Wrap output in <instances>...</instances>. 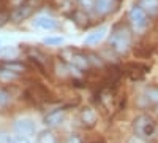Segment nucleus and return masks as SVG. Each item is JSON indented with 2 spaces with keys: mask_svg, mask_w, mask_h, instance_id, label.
<instances>
[{
  "mask_svg": "<svg viewBox=\"0 0 158 143\" xmlns=\"http://www.w3.org/2000/svg\"><path fill=\"white\" fill-rule=\"evenodd\" d=\"M131 45V35L128 32V29L125 25H117V27L112 30L111 38H109V46L117 51V53H125V51L130 48Z\"/></svg>",
  "mask_w": 158,
  "mask_h": 143,
  "instance_id": "obj_1",
  "label": "nucleus"
},
{
  "mask_svg": "<svg viewBox=\"0 0 158 143\" xmlns=\"http://www.w3.org/2000/svg\"><path fill=\"white\" fill-rule=\"evenodd\" d=\"M133 131L138 137H150L155 131V121L149 114H139L133 121Z\"/></svg>",
  "mask_w": 158,
  "mask_h": 143,
  "instance_id": "obj_2",
  "label": "nucleus"
},
{
  "mask_svg": "<svg viewBox=\"0 0 158 143\" xmlns=\"http://www.w3.org/2000/svg\"><path fill=\"white\" fill-rule=\"evenodd\" d=\"M67 54H70L67 60L71 64L73 67H76V69H79V70H85V69H89V65H90V59H89V56L82 54L81 51H74V49H68V51H67Z\"/></svg>",
  "mask_w": 158,
  "mask_h": 143,
  "instance_id": "obj_3",
  "label": "nucleus"
},
{
  "mask_svg": "<svg viewBox=\"0 0 158 143\" xmlns=\"http://www.w3.org/2000/svg\"><path fill=\"white\" fill-rule=\"evenodd\" d=\"M130 21L138 30H142L147 27V13L144 11L141 7H133L130 10Z\"/></svg>",
  "mask_w": 158,
  "mask_h": 143,
  "instance_id": "obj_4",
  "label": "nucleus"
},
{
  "mask_svg": "<svg viewBox=\"0 0 158 143\" xmlns=\"http://www.w3.org/2000/svg\"><path fill=\"white\" fill-rule=\"evenodd\" d=\"M32 13H33V8L30 5H21V7H16L15 10L11 11L10 19L13 22H22L24 19H27L29 16H32Z\"/></svg>",
  "mask_w": 158,
  "mask_h": 143,
  "instance_id": "obj_5",
  "label": "nucleus"
},
{
  "mask_svg": "<svg viewBox=\"0 0 158 143\" xmlns=\"http://www.w3.org/2000/svg\"><path fill=\"white\" fill-rule=\"evenodd\" d=\"M13 127L21 135H30L35 132V123L32 119H18Z\"/></svg>",
  "mask_w": 158,
  "mask_h": 143,
  "instance_id": "obj_6",
  "label": "nucleus"
},
{
  "mask_svg": "<svg viewBox=\"0 0 158 143\" xmlns=\"http://www.w3.org/2000/svg\"><path fill=\"white\" fill-rule=\"evenodd\" d=\"M125 69H127V75L131 80H141L147 72V67L142 65V64H128Z\"/></svg>",
  "mask_w": 158,
  "mask_h": 143,
  "instance_id": "obj_7",
  "label": "nucleus"
},
{
  "mask_svg": "<svg viewBox=\"0 0 158 143\" xmlns=\"http://www.w3.org/2000/svg\"><path fill=\"white\" fill-rule=\"evenodd\" d=\"M33 25L38 27V29H41V30H54V29H57V22L49 16H38L36 21L33 22Z\"/></svg>",
  "mask_w": 158,
  "mask_h": 143,
  "instance_id": "obj_8",
  "label": "nucleus"
},
{
  "mask_svg": "<svg viewBox=\"0 0 158 143\" xmlns=\"http://www.w3.org/2000/svg\"><path fill=\"white\" fill-rule=\"evenodd\" d=\"M106 27H101V29H97V30H94L92 34H89L87 37H85V40H84V43L85 45H97V43H100L104 37H106Z\"/></svg>",
  "mask_w": 158,
  "mask_h": 143,
  "instance_id": "obj_9",
  "label": "nucleus"
},
{
  "mask_svg": "<svg viewBox=\"0 0 158 143\" xmlns=\"http://www.w3.org/2000/svg\"><path fill=\"white\" fill-rule=\"evenodd\" d=\"M63 119V108H59V110H54V111H51L46 118H44V123L46 126H59Z\"/></svg>",
  "mask_w": 158,
  "mask_h": 143,
  "instance_id": "obj_10",
  "label": "nucleus"
},
{
  "mask_svg": "<svg viewBox=\"0 0 158 143\" xmlns=\"http://www.w3.org/2000/svg\"><path fill=\"white\" fill-rule=\"evenodd\" d=\"M0 67L8 70V72H13V73H22L25 70V65L22 62H16V60H3L0 62Z\"/></svg>",
  "mask_w": 158,
  "mask_h": 143,
  "instance_id": "obj_11",
  "label": "nucleus"
},
{
  "mask_svg": "<svg viewBox=\"0 0 158 143\" xmlns=\"http://www.w3.org/2000/svg\"><path fill=\"white\" fill-rule=\"evenodd\" d=\"M95 11L98 15H106L114 7V0H95Z\"/></svg>",
  "mask_w": 158,
  "mask_h": 143,
  "instance_id": "obj_12",
  "label": "nucleus"
},
{
  "mask_svg": "<svg viewBox=\"0 0 158 143\" xmlns=\"http://www.w3.org/2000/svg\"><path fill=\"white\" fill-rule=\"evenodd\" d=\"M97 113L92 110V108H82L81 110V121L85 124V126H94L97 123Z\"/></svg>",
  "mask_w": 158,
  "mask_h": 143,
  "instance_id": "obj_13",
  "label": "nucleus"
},
{
  "mask_svg": "<svg viewBox=\"0 0 158 143\" xmlns=\"http://www.w3.org/2000/svg\"><path fill=\"white\" fill-rule=\"evenodd\" d=\"M120 75H122V72L118 70L117 67H108V72H106V83H108V86L115 84L118 80H120Z\"/></svg>",
  "mask_w": 158,
  "mask_h": 143,
  "instance_id": "obj_14",
  "label": "nucleus"
},
{
  "mask_svg": "<svg viewBox=\"0 0 158 143\" xmlns=\"http://www.w3.org/2000/svg\"><path fill=\"white\" fill-rule=\"evenodd\" d=\"M33 96L36 97V99H40V100H51V94H49V91L43 86V84H35L33 86Z\"/></svg>",
  "mask_w": 158,
  "mask_h": 143,
  "instance_id": "obj_15",
  "label": "nucleus"
},
{
  "mask_svg": "<svg viewBox=\"0 0 158 143\" xmlns=\"http://www.w3.org/2000/svg\"><path fill=\"white\" fill-rule=\"evenodd\" d=\"M139 7L146 11V13H150V15H155L158 11V0H141L139 2Z\"/></svg>",
  "mask_w": 158,
  "mask_h": 143,
  "instance_id": "obj_16",
  "label": "nucleus"
},
{
  "mask_svg": "<svg viewBox=\"0 0 158 143\" xmlns=\"http://www.w3.org/2000/svg\"><path fill=\"white\" fill-rule=\"evenodd\" d=\"M38 143H56V137L49 131H43L38 135Z\"/></svg>",
  "mask_w": 158,
  "mask_h": 143,
  "instance_id": "obj_17",
  "label": "nucleus"
},
{
  "mask_svg": "<svg viewBox=\"0 0 158 143\" xmlns=\"http://www.w3.org/2000/svg\"><path fill=\"white\" fill-rule=\"evenodd\" d=\"M63 43V38L62 37H48L44 38V45H51V46H59Z\"/></svg>",
  "mask_w": 158,
  "mask_h": 143,
  "instance_id": "obj_18",
  "label": "nucleus"
},
{
  "mask_svg": "<svg viewBox=\"0 0 158 143\" xmlns=\"http://www.w3.org/2000/svg\"><path fill=\"white\" fill-rule=\"evenodd\" d=\"M8 102H10V94L3 87H0V108H3Z\"/></svg>",
  "mask_w": 158,
  "mask_h": 143,
  "instance_id": "obj_19",
  "label": "nucleus"
},
{
  "mask_svg": "<svg viewBox=\"0 0 158 143\" xmlns=\"http://www.w3.org/2000/svg\"><path fill=\"white\" fill-rule=\"evenodd\" d=\"M146 97L149 99V102L152 103H158V89H149Z\"/></svg>",
  "mask_w": 158,
  "mask_h": 143,
  "instance_id": "obj_20",
  "label": "nucleus"
},
{
  "mask_svg": "<svg viewBox=\"0 0 158 143\" xmlns=\"http://www.w3.org/2000/svg\"><path fill=\"white\" fill-rule=\"evenodd\" d=\"M0 143H15V141H13V138H11L8 134L0 132Z\"/></svg>",
  "mask_w": 158,
  "mask_h": 143,
  "instance_id": "obj_21",
  "label": "nucleus"
},
{
  "mask_svg": "<svg viewBox=\"0 0 158 143\" xmlns=\"http://www.w3.org/2000/svg\"><path fill=\"white\" fill-rule=\"evenodd\" d=\"M77 2L82 8H92V5H95V0H77Z\"/></svg>",
  "mask_w": 158,
  "mask_h": 143,
  "instance_id": "obj_22",
  "label": "nucleus"
},
{
  "mask_svg": "<svg viewBox=\"0 0 158 143\" xmlns=\"http://www.w3.org/2000/svg\"><path fill=\"white\" fill-rule=\"evenodd\" d=\"M10 19V15L5 11V10H0V25H3L6 21Z\"/></svg>",
  "mask_w": 158,
  "mask_h": 143,
  "instance_id": "obj_23",
  "label": "nucleus"
},
{
  "mask_svg": "<svg viewBox=\"0 0 158 143\" xmlns=\"http://www.w3.org/2000/svg\"><path fill=\"white\" fill-rule=\"evenodd\" d=\"M13 141H15V143H30V140L25 135H16L15 138H13Z\"/></svg>",
  "mask_w": 158,
  "mask_h": 143,
  "instance_id": "obj_24",
  "label": "nucleus"
},
{
  "mask_svg": "<svg viewBox=\"0 0 158 143\" xmlns=\"http://www.w3.org/2000/svg\"><path fill=\"white\" fill-rule=\"evenodd\" d=\"M10 3L13 5V8H16V7L24 5V0H10Z\"/></svg>",
  "mask_w": 158,
  "mask_h": 143,
  "instance_id": "obj_25",
  "label": "nucleus"
},
{
  "mask_svg": "<svg viewBox=\"0 0 158 143\" xmlns=\"http://www.w3.org/2000/svg\"><path fill=\"white\" fill-rule=\"evenodd\" d=\"M68 143H81V141H79V138H77V137H71Z\"/></svg>",
  "mask_w": 158,
  "mask_h": 143,
  "instance_id": "obj_26",
  "label": "nucleus"
}]
</instances>
